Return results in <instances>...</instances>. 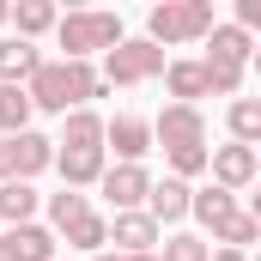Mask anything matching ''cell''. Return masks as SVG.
Masks as SVG:
<instances>
[{"mask_svg":"<svg viewBox=\"0 0 261 261\" xmlns=\"http://www.w3.org/2000/svg\"><path fill=\"white\" fill-rule=\"evenodd\" d=\"M91 97H103V79H97L91 61H43L24 79V103H31V110H49V116L85 110Z\"/></svg>","mask_w":261,"mask_h":261,"instance_id":"1","label":"cell"},{"mask_svg":"<svg viewBox=\"0 0 261 261\" xmlns=\"http://www.w3.org/2000/svg\"><path fill=\"white\" fill-rule=\"evenodd\" d=\"M213 24H219V18H213V0H164V6H152V18H146V43H158V49H170V43H200Z\"/></svg>","mask_w":261,"mask_h":261,"instance_id":"2","label":"cell"},{"mask_svg":"<svg viewBox=\"0 0 261 261\" xmlns=\"http://www.w3.org/2000/svg\"><path fill=\"white\" fill-rule=\"evenodd\" d=\"M55 37H61L67 61H85V55H110L116 43H122V18L116 12H97V6H85V12H67V18H55Z\"/></svg>","mask_w":261,"mask_h":261,"instance_id":"3","label":"cell"},{"mask_svg":"<svg viewBox=\"0 0 261 261\" xmlns=\"http://www.w3.org/2000/svg\"><path fill=\"white\" fill-rule=\"evenodd\" d=\"M164 73V49L158 43H146V37H122L110 55H103V85H146V79H158Z\"/></svg>","mask_w":261,"mask_h":261,"instance_id":"4","label":"cell"},{"mask_svg":"<svg viewBox=\"0 0 261 261\" xmlns=\"http://www.w3.org/2000/svg\"><path fill=\"white\" fill-rule=\"evenodd\" d=\"M152 146H164V158H195L206 152V122H200L195 103H170L158 122H152Z\"/></svg>","mask_w":261,"mask_h":261,"instance_id":"5","label":"cell"},{"mask_svg":"<svg viewBox=\"0 0 261 261\" xmlns=\"http://www.w3.org/2000/svg\"><path fill=\"white\" fill-rule=\"evenodd\" d=\"M49 164H55V140H43V134H31V128L0 140V182H31Z\"/></svg>","mask_w":261,"mask_h":261,"instance_id":"6","label":"cell"},{"mask_svg":"<svg viewBox=\"0 0 261 261\" xmlns=\"http://www.w3.org/2000/svg\"><path fill=\"white\" fill-rule=\"evenodd\" d=\"M206 170H213V182L219 189H249L255 182V146H213L206 152Z\"/></svg>","mask_w":261,"mask_h":261,"instance_id":"7","label":"cell"},{"mask_svg":"<svg viewBox=\"0 0 261 261\" xmlns=\"http://www.w3.org/2000/svg\"><path fill=\"white\" fill-rule=\"evenodd\" d=\"M103 140L116 146L122 164H140V158L152 152V122H146V116H116V122H103ZM110 146H103V152H110Z\"/></svg>","mask_w":261,"mask_h":261,"instance_id":"8","label":"cell"},{"mask_svg":"<svg viewBox=\"0 0 261 261\" xmlns=\"http://www.w3.org/2000/svg\"><path fill=\"white\" fill-rule=\"evenodd\" d=\"M97 182H103V195L116 200V213H140V200H146V189H152L146 164H116V170H103Z\"/></svg>","mask_w":261,"mask_h":261,"instance_id":"9","label":"cell"},{"mask_svg":"<svg viewBox=\"0 0 261 261\" xmlns=\"http://www.w3.org/2000/svg\"><path fill=\"white\" fill-rule=\"evenodd\" d=\"M55 170H61L67 189H85V182H97L110 164H103V146H79V152H73V146H61V152H55Z\"/></svg>","mask_w":261,"mask_h":261,"instance_id":"10","label":"cell"},{"mask_svg":"<svg viewBox=\"0 0 261 261\" xmlns=\"http://www.w3.org/2000/svg\"><path fill=\"white\" fill-rule=\"evenodd\" d=\"M189 182H176V176H164V182H152L146 189V219L152 225H170V219H189Z\"/></svg>","mask_w":261,"mask_h":261,"instance_id":"11","label":"cell"},{"mask_svg":"<svg viewBox=\"0 0 261 261\" xmlns=\"http://www.w3.org/2000/svg\"><path fill=\"white\" fill-rule=\"evenodd\" d=\"M110 237H116V255H152V243H158V225H152L146 213H116Z\"/></svg>","mask_w":261,"mask_h":261,"instance_id":"12","label":"cell"},{"mask_svg":"<svg viewBox=\"0 0 261 261\" xmlns=\"http://www.w3.org/2000/svg\"><path fill=\"white\" fill-rule=\"evenodd\" d=\"M37 67H43L37 43H24V37H6V43H0V85H24Z\"/></svg>","mask_w":261,"mask_h":261,"instance_id":"13","label":"cell"},{"mask_svg":"<svg viewBox=\"0 0 261 261\" xmlns=\"http://www.w3.org/2000/svg\"><path fill=\"white\" fill-rule=\"evenodd\" d=\"M37 206H43V195L31 182H0V219H6V231L12 225H37Z\"/></svg>","mask_w":261,"mask_h":261,"instance_id":"14","label":"cell"},{"mask_svg":"<svg viewBox=\"0 0 261 261\" xmlns=\"http://www.w3.org/2000/svg\"><path fill=\"white\" fill-rule=\"evenodd\" d=\"M189 213H195L200 225H206V231H213V225H225V219H231V213H237V195H231V189H219V182H213V189H200V195H189Z\"/></svg>","mask_w":261,"mask_h":261,"instance_id":"15","label":"cell"},{"mask_svg":"<svg viewBox=\"0 0 261 261\" xmlns=\"http://www.w3.org/2000/svg\"><path fill=\"white\" fill-rule=\"evenodd\" d=\"M6 18H18V37L31 43V37H43V31H55V6L49 0H18V6H6Z\"/></svg>","mask_w":261,"mask_h":261,"instance_id":"16","label":"cell"},{"mask_svg":"<svg viewBox=\"0 0 261 261\" xmlns=\"http://www.w3.org/2000/svg\"><path fill=\"white\" fill-rule=\"evenodd\" d=\"M206 37H213V49H206V55H213V61H231V67H243V61H249V49H255V43H249V31H237V24H213Z\"/></svg>","mask_w":261,"mask_h":261,"instance_id":"17","label":"cell"},{"mask_svg":"<svg viewBox=\"0 0 261 261\" xmlns=\"http://www.w3.org/2000/svg\"><path fill=\"white\" fill-rule=\"evenodd\" d=\"M6 237H12L18 261H55V231H43V225H12Z\"/></svg>","mask_w":261,"mask_h":261,"instance_id":"18","label":"cell"},{"mask_svg":"<svg viewBox=\"0 0 261 261\" xmlns=\"http://www.w3.org/2000/svg\"><path fill=\"white\" fill-rule=\"evenodd\" d=\"M164 79H170V97H176V103L206 97V73H200V61H170V67H164Z\"/></svg>","mask_w":261,"mask_h":261,"instance_id":"19","label":"cell"},{"mask_svg":"<svg viewBox=\"0 0 261 261\" xmlns=\"http://www.w3.org/2000/svg\"><path fill=\"white\" fill-rule=\"evenodd\" d=\"M61 146H73V152L79 146H103V122L91 110H67L61 116Z\"/></svg>","mask_w":261,"mask_h":261,"instance_id":"20","label":"cell"},{"mask_svg":"<svg viewBox=\"0 0 261 261\" xmlns=\"http://www.w3.org/2000/svg\"><path fill=\"white\" fill-rule=\"evenodd\" d=\"M61 237L73 243V249H103V243H110V225H103V219L85 206L79 219H67V225H61Z\"/></svg>","mask_w":261,"mask_h":261,"instance_id":"21","label":"cell"},{"mask_svg":"<svg viewBox=\"0 0 261 261\" xmlns=\"http://www.w3.org/2000/svg\"><path fill=\"white\" fill-rule=\"evenodd\" d=\"M31 128V103H24V85H0V140L6 134Z\"/></svg>","mask_w":261,"mask_h":261,"instance_id":"22","label":"cell"},{"mask_svg":"<svg viewBox=\"0 0 261 261\" xmlns=\"http://www.w3.org/2000/svg\"><path fill=\"white\" fill-rule=\"evenodd\" d=\"M255 140H261V103L237 97L231 103V146H255Z\"/></svg>","mask_w":261,"mask_h":261,"instance_id":"23","label":"cell"},{"mask_svg":"<svg viewBox=\"0 0 261 261\" xmlns=\"http://www.w3.org/2000/svg\"><path fill=\"white\" fill-rule=\"evenodd\" d=\"M213 237H219L225 249L243 255V243H255V237H261V219H255V213H231L225 225H213Z\"/></svg>","mask_w":261,"mask_h":261,"instance_id":"24","label":"cell"},{"mask_svg":"<svg viewBox=\"0 0 261 261\" xmlns=\"http://www.w3.org/2000/svg\"><path fill=\"white\" fill-rule=\"evenodd\" d=\"M200 73H206V91H219V97H237L243 91V67H231V61H200Z\"/></svg>","mask_w":261,"mask_h":261,"instance_id":"25","label":"cell"},{"mask_svg":"<svg viewBox=\"0 0 261 261\" xmlns=\"http://www.w3.org/2000/svg\"><path fill=\"white\" fill-rule=\"evenodd\" d=\"M85 213V195L79 189H61V195H49V219H55V231H61L67 219H79Z\"/></svg>","mask_w":261,"mask_h":261,"instance_id":"26","label":"cell"},{"mask_svg":"<svg viewBox=\"0 0 261 261\" xmlns=\"http://www.w3.org/2000/svg\"><path fill=\"white\" fill-rule=\"evenodd\" d=\"M206 255H213V249H206L200 237H170V243H164V255H158V261H206Z\"/></svg>","mask_w":261,"mask_h":261,"instance_id":"27","label":"cell"},{"mask_svg":"<svg viewBox=\"0 0 261 261\" xmlns=\"http://www.w3.org/2000/svg\"><path fill=\"white\" fill-rule=\"evenodd\" d=\"M237 18H243L237 31H255V24H261V0H237Z\"/></svg>","mask_w":261,"mask_h":261,"instance_id":"28","label":"cell"},{"mask_svg":"<svg viewBox=\"0 0 261 261\" xmlns=\"http://www.w3.org/2000/svg\"><path fill=\"white\" fill-rule=\"evenodd\" d=\"M0 261H18V249H12V237L0 231Z\"/></svg>","mask_w":261,"mask_h":261,"instance_id":"29","label":"cell"},{"mask_svg":"<svg viewBox=\"0 0 261 261\" xmlns=\"http://www.w3.org/2000/svg\"><path fill=\"white\" fill-rule=\"evenodd\" d=\"M206 261H249V255H237V249H219V255H206Z\"/></svg>","mask_w":261,"mask_h":261,"instance_id":"30","label":"cell"},{"mask_svg":"<svg viewBox=\"0 0 261 261\" xmlns=\"http://www.w3.org/2000/svg\"><path fill=\"white\" fill-rule=\"evenodd\" d=\"M97 261H158V255H97Z\"/></svg>","mask_w":261,"mask_h":261,"instance_id":"31","label":"cell"},{"mask_svg":"<svg viewBox=\"0 0 261 261\" xmlns=\"http://www.w3.org/2000/svg\"><path fill=\"white\" fill-rule=\"evenodd\" d=\"M0 24H6V0H0Z\"/></svg>","mask_w":261,"mask_h":261,"instance_id":"32","label":"cell"}]
</instances>
